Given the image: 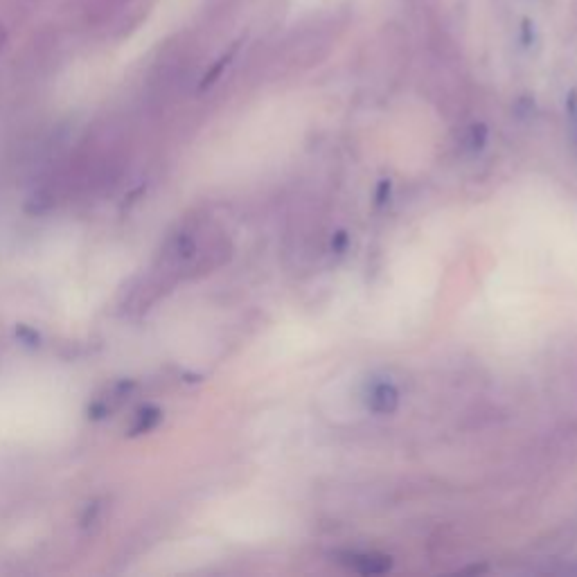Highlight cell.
<instances>
[{
	"instance_id": "1",
	"label": "cell",
	"mask_w": 577,
	"mask_h": 577,
	"mask_svg": "<svg viewBox=\"0 0 577 577\" xmlns=\"http://www.w3.org/2000/svg\"><path fill=\"white\" fill-rule=\"evenodd\" d=\"M397 404V390L388 384H381L370 393V406L375 408L379 413H388L393 411Z\"/></svg>"
},
{
	"instance_id": "2",
	"label": "cell",
	"mask_w": 577,
	"mask_h": 577,
	"mask_svg": "<svg viewBox=\"0 0 577 577\" xmlns=\"http://www.w3.org/2000/svg\"><path fill=\"white\" fill-rule=\"evenodd\" d=\"M354 568H359L361 573H384L390 566L386 557H377V555H354Z\"/></svg>"
},
{
	"instance_id": "3",
	"label": "cell",
	"mask_w": 577,
	"mask_h": 577,
	"mask_svg": "<svg viewBox=\"0 0 577 577\" xmlns=\"http://www.w3.org/2000/svg\"><path fill=\"white\" fill-rule=\"evenodd\" d=\"M158 420H161V411H158V408H145V411L138 413V420L133 424L131 436H140V433L152 431Z\"/></svg>"
},
{
	"instance_id": "4",
	"label": "cell",
	"mask_w": 577,
	"mask_h": 577,
	"mask_svg": "<svg viewBox=\"0 0 577 577\" xmlns=\"http://www.w3.org/2000/svg\"><path fill=\"white\" fill-rule=\"evenodd\" d=\"M233 55H235V48H233V50H230V52H228V55H226V57H221V59H219V64H217L215 68H212V70H210V73L206 75V79H203V84H201V88H208L210 84H215V79H217V77L221 75V70H224V68L228 66V61H230V59H233Z\"/></svg>"
},
{
	"instance_id": "5",
	"label": "cell",
	"mask_w": 577,
	"mask_h": 577,
	"mask_svg": "<svg viewBox=\"0 0 577 577\" xmlns=\"http://www.w3.org/2000/svg\"><path fill=\"white\" fill-rule=\"evenodd\" d=\"M21 336V339L28 343V345H39V334L37 332H32V330H28V327H19V332H16Z\"/></svg>"
}]
</instances>
